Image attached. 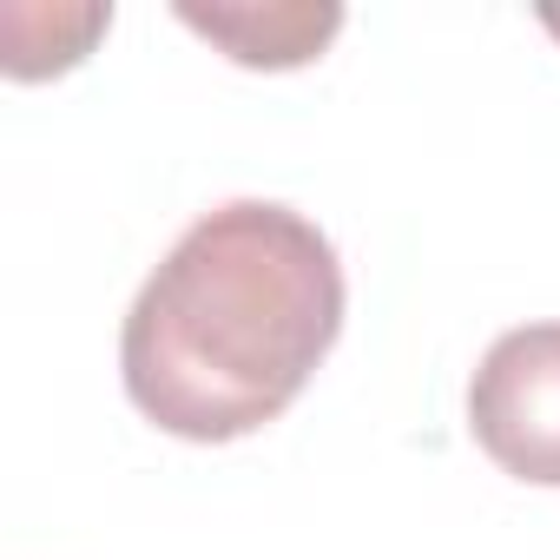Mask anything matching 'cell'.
Here are the masks:
<instances>
[{
	"label": "cell",
	"mask_w": 560,
	"mask_h": 560,
	"mask_svg": "<svg viewBox=\"0 0 560 560\" xmlns=\"http://www.w3.org/2000/svg\"><path fill=\"white\" fill-rule=\"evenodd\" d=\"M343 304V257L317 218L231 198L139 284L119 330L126 396L178 442L257 435L337 350Z\"/></svg>",
	"instance_id": "cell-1"
},
{
	"label": "cell",
	"mask_w": 560,
	"mask_h": 560,
	"mask_svg": "<svg viewBox=\"0 0 560 560\" xmlns=\"http://www.w3.org/2000/svg\"><path fill=\"white\" fill-rule=\"evenodd\" d=\"M468 429L501 475L560 488V324H521L488 343L468 383Z\"/></svg>",
	"instance_id": "cell-2"
},
{
	"label": "cell",
	"mask_w": 560,
	"mask_h": 560,
	"mask_svg": "<svg viewBox=\"0 0 560 560\" xmlns=\"http://www.w3.org/2000/svg\"><path fill=\"white\" fill-rule=\"evenodd\" d=\"M178 21L211 47H224V60L237 67L284 73V67H311L337 40L343 8H198V0H185Z\"/></svg>",
	"instance_id": "cell-3"
},
{
	"label": "cell",
	"mask_w": 560,
	"mask_h": 560,
	"mask_svg": "<svg viewBox=\"0 0 560 560\" xmlns=\"http://www.w3.org/2000/svg\"><path fill=\"white\" fill-rule=\"evenodd\" d=\"M547 27H553V34H560V14H547Z\"/></svg>",
	"instance_id": "cell-4"
}]
</instances>
